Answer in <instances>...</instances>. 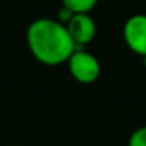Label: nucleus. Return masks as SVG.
Masks as SVG:
<instances>
[{"label":"nucleus","instance_id":"obj_6","mask_svg":"<svg viewBox=\"0 0 146 146\" xmlns=\"http://www.w3.org/2000/svg\"><path fill=\"white\" fill-rule=\"evenodd\" d=\"M127 146H146V126H140L129 137Z\"/></svg>","mask_w":146,"mask_h":146},{"label":"nucleus","instance_id":"obj_2","mask_svg":"<svg viewBox=\"0 0 146 146\" xmlns=\"http://www.w3.org/2000/svg\"><path fill=\"white\" fill-rule=\"evenodd\" d=\"M69 72L76 82L89 85L93 83L100 75V63L95 54L85 49H76L67 60Z\"/></svg>","mask_w":146,"mask_h":146},{"label":"nucleus","instance_id":"obj_3","mask_svg":"<svg viewBox=\"0 0 146 146\" xmlns=\"http://www.w3.org/2000/svg\"><path fill=\"white\" fill-rule=\"evenodd\" d=\"M123 39L126 46L136 54H146V15L130 16L123 25Z\"/></svg>","mask_w":146,"mask_h":146},{"label":"nucleus","instance_id":"obj_7","mask_svg":"<svg viewBox=\"0 0 146 146\" xmlns=\"http://www.w3.org/2000/svg\"><path fill=\"white\" fill-rule=\"evenodd\" d=\"M142 63H143V66L146 67V54H145V56H142Z\"/></svg>","mask_w":146,"mask_h":146},{"label":"nucleus","instance_id":"obj_4","mask_svg":"<svg viewBox=\"0 0 146 146\" xmlns=\"http://www.w3.org/2000/svg\"><path fill=\"white\" fill-rule=\"evenodd\" d=\"M66 29L76 47L90 43L96 36V23L89 13H73L66 23Z\"/></svg>","mask_w":146,"mask_h":146},{"label":"nucleus","instance_id":"obj_1","mask_svg":"<svg viewBox=\"0 0 146 146\" xmlns=\"http://www.w3.org/2000/svg\"><path fill=\"white\" fill-rule=\"evenodd\" d=\"M27 46L33 57L47 66H56L69 60L78 47L73 43L66 25L57 19H36L26 32Z\"/></svg>","mask_w":146,"mask_h":146},{"label":"nucleus","instance_id":"obj_5","mask_svg":"<svg viewBox=\"0 0 146 146\" xmlns=\"http://www.w3.org/2000/svg\"><path fill=\"white\" fill-rule=\"evenodd\" d=\"M96 3L98 0H62V6L73 13H90Z\"/></svg>","mask_w":146,"mask_h":146}]
</instances>
